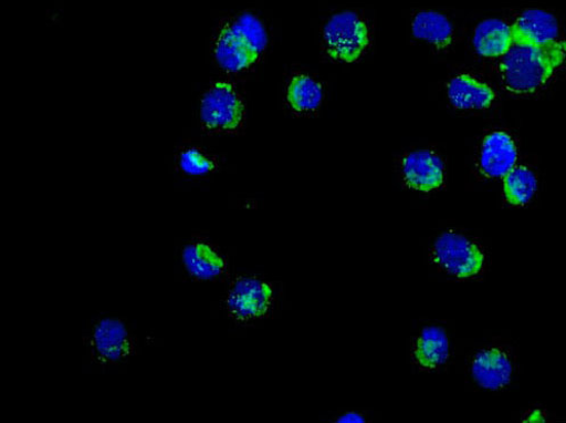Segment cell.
<instances>
[{"label": "cell", "mask_w": 566, "mask_h": 423, "mask_svg": "<svg viewBox=\"0 0 566 423\" xmlns=\"http://www.w3.org/2000/svg\"><path fill=\"white\" fill-rule=\"evenodd\" d=\"M411 34L419 41L427 42L438 50L447 49L454 41V25L437 11H420L412 17Z\"/></svg>", "instance_id": "cell-17"}, {"label": "cell", "mask_w": 566, "mask_h": 423, "mask_svg": "<svg viewBox=\"0 0 566 423\" xmlns=\"http://www.w3.org/2000/svg\"><path fill=\"white\" fill-rule=\"evenodd\" d=\"M430 280L440 283H473L486 279L489 256L482 244L458 228L441 230L427 249Z\"/></svg>", "instance_id": "cell-3"}, {"label": "cell", "mask_w": 566, "mask_h": 423, "mask_svg": "<svg viewBox=\"0 0 566 423\" xmlns=\"http://www.w3.org/2000/svg\"><path fill=\"white\" fill-rule=\"evenodd\" d=\"M397 168L402 187L415 194L432 195L446 185V165L432 149L406 152L400 157Z\"/></svg>", "instance_id": "cell-11"}, {"label": "cell", "mask_w": 566, "mask_h": 423, "mask_svg": "<svg viewBox=\"0 0 566 423\" xmlns=\"http://www.w3.org/2000/svg\"><path fill=\"white\" fill-rule=\"evenodd\" d=\"M461 344L454 322L420 319L411 326L407 341V360L415 372L441 374L457 365Z\"/></svg>", "instance_id": "cell-4"}, {"label": "cell", "mask_w": 566, "mask_h": 423, "mask_svg": "<svg viewBox=\"0 0 566 423\" xmlns=\"http://www.w3.org/2000/svg\"><path fill=\"white\" fill-rule=\"evenodd\" d=\"M450 104L458 110H485L493 105L496 94L492 87L469 74L454 76L447 85Z\"/></svg>", "instance_id": "cell-15"}, {"label": "cell", "mask_w": 566, "mask_h": 423, "mask_svg": "<svg viewBox=\"0 0 566 423\" xmlns=\"http://www.w3.org/2000/svg\"><path fill=\"white\" fill-rule=\"evenodd\" d=\"M275 305L274 283L255 275L235 277L223 298L226 314L242 327L268 320L273 314Z\"/></svg>", "instance_id": "cell-8"}, {"label": "cell", "mask_w": 566, "mask_h": 423, "mask_svg": "<svg viewBox=\"0 0 566 423\" xmlns=\"http://www.w3.org/2000/svg\"><path fill=\"white\" fill-rule=\"evenodd\" d=\"M83 343L91 364L99 370L128 364L138 353V337L123 317L98 314L84 330Z\"/></svg>", "instance_id": "cell-5"}, {"label": "cell", "mask_w": 566, "mask_h": 423, "mask_svg": "<svg viewBox=\"0 0 566 423\" xmlns=\"http://www.w3.org/2000/svg\"><path fill=\"white\" fill-rule=\"evenodd\" d=\"M513 44L548 48L559 42L557 19L543 10H526L513 24Z\"/></svg>", "instance_id": "cell-13"}, {"label": "cell", "mask_w": 566, "mask_h": 423, "mask_svg": "<svg viewBox=\"0 0 566 423\" xmlns=\"http://www.w3.org/2000/svg\"><path fill=\"white\" fill-rule=\"evenodd\" d=\"M565 56L564 42L539 49L513 44L502 56L500 71L506 90L517 95L533 94L551 79Z\"/></svg>", "instance_id": "cell-6"}, {"label": "cell", "mask_w": 566, "mask_h": 423, "mask_svg": "<svg viewBox=\"0 0 566 423\" xmlns=\"http://www.w3.org/2000/svg\"><path fill=\"white\" fill-rule=\"evenodd\" d=\"M513 45L512 28L506 21L488 19L480 22L473 34V47L484 58H502Z\"/></svg>", "instance_id": "cell-16"}, {"label": "cell", "mask_w": 566, "mask_h": 423, "mask_svg": "<svg viewBox=\"0 0 566 423\" xmlns=\"http://www.w3.org/2000/svg\"><path fill=\"white\" fill-rule=\"evenodd\" d=\"M457 365L473 392L503 395L520 380V345L510 331L488 330L481 340H462Z\"/></svg>", "instance_id": "cell-1"}, {"label": "cell", "mask_w": 566, "mask_h": 423, "mask_svg": "<svg viewBox=\"0 0 566 423\" xmlns=\"http://www.w3.org/2000/svg\"><path fill=\"white\" fill-rule=\"evenodd\" d=\"M199 122L209 135L239 134L247 122V103L239 87L230 81L211 83L200 99Z\"/></svg>", "instance_id": "cell-7"}, {"label": "cell", "mask_w": 566, "mask_h": 423, "mask_svg": "<svg viewBox=\"0 0 566 423\" xmlns=\"http://www.w3.org/2000/svg\"><path fill=\"white\" fill-rule=\"evenodd\" d=\"M284 104L295 117L316 113L325 97L322 83L304 71H292L284 84Z\"/></svg>", "instance_id": "cell-14"}, {"label": "cell", "mask_w": 566, "mask_h": 423, "mask_svg": "<svg viewBox=\"0 0 566 423\" xmlns=\"http://www.w3.org/2000/svg\"><path fill=\"white\" fill-rule=\"evenodd\" d=\"M331 422L335 423H364L370 422V413L360 409L339 410L332 414Z\"/></svg>", "instance_id": "cell-21"}, {"label": "cell", "mask_w": 566, "mask_h": 423, "mask_svg": "<svg viewBox=\"0 0 566 423\" xmlns=\"http://www.w3.org/2000/svg\"><path fill=\"white\" fill-rule=\"evenodd\" d=\"M176 167L186 177L205 178L213 175L220 165L218 158L206 148L185 145L176 153Z\"/></svg>", "instance_id": "cell-19"}, {"label": "cell", "mask_w": 566, "mask_h": 423, "mask_svg": "<svg viewBox=\"0 0 566 423\" xmlns=\"http://www.w3.org/2000/svg\"><path fill=\"white\" fill-rule=\"evenodd\" d=\"M322 42L326 55L342 63H356L371 45V29L357 11L345 10L332 14L323 25Z\"/></svg>", "instance_id": "cell-9"}, {"label": "cell", "mask_w": 566, "mask_h": 423, "mask_svg": "<svg viewBox=\"0 0 566 423\" xmlns=\"http://www.w3.org/2000/svg\"><path fill=\"white\" fill-rule=\"evenodd\" d=\"M539 189L538 174L526 165H516L503 178V197L511 207L530 206Z\"/></svg>", "instance_id": "cell-18"}, {"label": "cell", "mask_w": 566, "mask_h": 423, "mask_svg": "<svg viewBox=\"0 0 566 423\" xmlns=\"http://www.w3.org/2000/svg\"><path fill=\"white\" fill-rule=\"evenodd\" d=\"M271 47V33L256 13L243 11L222 19L212 35L211 54L226 74L244 75L253 71Z\"/></svg>", "instance_id": "cell-2"}, {"label": "cell", "mask_w": 566, "mask_h": 423, "mask_svg": "<svg viewBox=\"0 0 566 423\" xmlns=\"http://www.w3.org/2000/svg\"><path fill=\"white\" fill-rule=\"evenodd\" d=\"M513 420L522 423H545L555 422L558 417L543 404H531L514 412Z\"/></svg>", "instance_id": "cell-20"}, {"label": "cell", "mask_w": 566, "mask_h": 423, "mask_svg": "<svg viewBox=\"0 0 566 423\" xmlns=\"http://www.w3.org/2000/svg\"><path fill=\"white\" fill-rule=\"evenodd\" d=\"M517 147L513 138L505 132H494L482 142L478 175L485 180H503L517 165Z\"/></svg>", "instance_id": "cell-12"}, {"label": "cell", "mask_w": 566, "mask_h": 423, "mask_svg": "<svg viewBox=\"0 0 566 423\" xmlns=\"http://www.w3.org/2000/svg\"><path fill=\"white\" fill-rule=\"evenodd\" d=\"M185 274L195 282H224L231 278L229 256L211 240L195 236L180 250Z\"/></svg>", "instance_id": "cell-10"}]
</instances>
